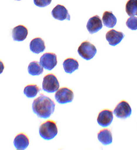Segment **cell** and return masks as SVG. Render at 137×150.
I'll use <instances>...</instances> for the list:
<instances>
[{
  "label": "cell",
  "instance_id": "1",
  "mask_svg": "<svg viewBox=\"0 0 137 150\" xmlns=\"http://www.w3.org/2000/svg\"><path fill=\"white\" fill-rule=\"evenodd\" d=\"M55 105L54 101L50 98L41 94L33 101L32 108L38 117L46 119L50 118L54 113Z\"/></svg>",
  "mask_w": 137,
  "mask_h": 150
},
{
  "label": "cell",
  "instance_id": "2",
  "mask_svg": "<svg viewBox=\"0 0 137 150\" xmlns=\"http://www.w3.org/2000/svg\"><path fill=\"white\" fill-rule=\"evenodd\" d=\"M58 128L55 122L48 120L43 123L39 128V133L42 138L46 140H50L58 134Z\"/></svg>",
  "mask_w": 137,
  "mask_h": 150
},
{
  "label": "cell",
  "instance_id": "3",
  "mask_svg": "<svg viewBox=\"0 0 137 150\" xmlns=\"http://www.w3.org/2000/svg\"><path fill=\"white\" fill-rule=\"evenodd\" d=\"M59 88L58 80L54 74H50L44 77L42 82V89L45 92L52 93L57 92Z\"/></svg>",
  "mask_w": 137,
  "mask_h": 150
},
{
  "label": "cell",
  "instance_id": "4",
  "mask_svg": "<svg viewBox=\"0 0 137 150\" xmlns=\"http://www.w3.org/2000/svg\"><path fill=\"white\" fill-rule=\"evenodd\" d=\"M97 52L96 47L88 41L82 42L77 50L80 56L86 60H89L93 58Z\"/></svg>",
  "mask_w": 137,
  "mask_h": 150
},
{
  "label": "cell",
  "instance_id": "5",
  "mask_svg": "<svg viewBox=\"0 0 137 150\" xmlns=\"http://www.w3.org/2000/svg\"><path fill=\"white\" fill-rule=\"evenodd\" d=\"M74 98V94L72 91L67 87H63L59 89L55 94V100L58 103L61 104L72 102Z\"/></svg>",
  "mask_w": 137,
  "mask_h": 150
},
{
  "label": "cell",
  "instance_id": "6",
  "mask_svg": "<svg viewBox=\"0 0 137 150\" xmlns=\"http://www.w3.org/2000/svg\"><path fill=\"white\" fill-rule=\"evenodd\" d=\"M113 113L119 118L126 119L131 115L132 108L127 101L122 100L117 104Z\"/></svg>",
  "mask_w": 137,
  "mask_h": 150
},
{
  "label": "cell",
  "instance_id": "7",
  "mask_svg": "<svg viewBox=\"0 0 137 150\" xmlns=\"http://www.w3.org/2000/svg\"><path fill=\"white\" fill-rule=\"evenodd\" d=\"M57 55L53 53H46L42 55L40 59V63L42 66L49 71L53 70L57 65Z\"/></svg>",
  "mask_w": 137,
  "mask_h": 150
},
{
  "label": "cell",
  "instance_id": "8",
  "mask_svg": "<svg viewBox=\"0 0 137 150\" xmlns=\"http://www.w3.org/2000/svg\"><path fill=\"white\" fill-rule=\"evenodd\" d=\"M52 16L54 19L62 21L64 20L70 21V16L69 14L67 9L62 5H57L52 10Z\"/></svg>",
  "mask_w": 137,
  "mask_h": 150
},
{
  "label": "cell",
  "instance_id": "9",
  "mask_svg": "<svg viewBox=\"0 0 137 150\" xmlns=\"http://www.w3.org/2000/svg\"><path fill=\"white\" fill-rule=\"evenodd\" d=\"M113 120V112L111 110L105 109L100 112L97 118L98 123L103 127L110 125Z\"/></svg>",
  "mask_w": 137,
  "mask_h": 150
},
{
  "label": "cell",
  "instance_id": "10",
  "mask_svg": "<svg viewBox=\"0 0 137 150\" xmlns=\"http://www.w3.org/2000/svg\"><path fill=\"white\" fill-rule=\"evenodd\" d=\"M125 37L124 33L112 29L109 31L106 34V39L110 45L115 46L119 44Z\"/></svg>",
  "mask_w": 137,
  "mask_h": 150
},
{
  "label": "cell",
  "instance_id": "11",
  "mask_svg": "<svg viewBox=\"0 0 137 150\" xmlns=\"http://www.w3.org/2000/svg\"><path fill=\"white\" fill-rule=\"evenodd\" d=\"M103 28L102 21L98 16L96 15L91 18L88 21L87 29L91 34L96 33Z\"/></svg>",
  "mask_w": 137,
  "mask_h": 150
},
{
  "label": "cell",
  "instance_id": "12",
  "mask_svg": "<svg viewBox=\"0 0 137 150\" xmlns=\"http://www.w3.org/2000/svg\"><path fill=\"white\" fill-rule=\"evenodd\" d=\"M12 35L14 41H23L28 36V30L24 25H18L13 29Z\"/></svg>",
  "mask_w": 137,
  "mask_h": 150
},
{
  "label": "cell",
  "instance_id": "13",
  "mask_svg": "<svg viewBox=\"0 0 137 150\" xmlns=\"http://www.w3.org/2000/svg\"><path fill=\"white\" fill-rule=\"evenodd\" d=\"M13 144L17 150H25L29 145V139L24 133L19 134L14 139Z\"/></svg>",
  "mask_w": 137,
  "mask_h": 150
},
{
  "label": "cell",
  "instance_id": "14",
  "mask_svg": "<svg viewBox=\"0 0 137 150\" xmlns=\"http://www.w3.org/2000/svg\"><path fill=\"white\" fill-rule=\"evenodd\" d=\"M45 49V43L41 38H35L30 42V50L35 54H38L42 53Z\"/></svg>",
  "mask_w": 137,
  "mask_h": 150
},
{
  "label": "cell",
  "instance_id": "15",
  "mask_svg": "<svg viewBox=\"0 0 137 150\" xmlns=\"http://www.w3.org/2000/svg\"><path fill=\"white\" fill-rule=\"evenodd\" d=\"M64 69L67 74H71L74 71L78 70L79 64L77 60L73 58H67L62 64Z\"/></svg>",
  "mask_w": 137,
  "mask_h": 150
},
{
  "label": "cell",
  "instance_id": "16",
  "mask_svg": "<svg viewBox=\"0 0 137 150\" xmlns=\"http://www.w3.org/2000/svg\"><path fill=\"white\" fill-rule=\"evenodd\" d=\"M98 139L104 145L111 144L112 142V134L111 131L108 129L101 130L98 134Z\"/></svg>",
  "mask_w": 137,
  "mask_h": 150
},
{
  "label": "cell",
  "instance_id": "17",
  "mask_svg": "<svg viewBox=\"0 0 137 150\" xmlns=\"http://www.w3.org/2000/svg\"><path fill=\"white\" fill-rule=\"evenodd\" d=\"M102 20L104 26L109 28H114L116 24V18L113 14L112 12H104Z\"/></svg>",
  "mask_w": 137,
  "mask_h": 150
},
{
  "label": "cell",
  "instance_id": "18",
  "mask_svg": "<svg viewBox=\"0 0 137 150\" xmlns=\"http://www.w3.org/2000/svg\"><path fill=\"white\" fill-rule=\"evenodd\" d=\"M43 72V67L40 63L33 61L30 63L28 67V72L32 76L41 75Z\"/></svg>",
  "mask_w": 137,
  "mask_h": 150
},
{
  "label": "cell",
  "instance_id": "19",
  "mask_svg": "<svg viewBox=\"0 0 137 150\" xmlns=\"http://www.w3.org/2000/svg\"><path fill=\"white\" fill-rule=\"evenodd\" d=\"M126 12L130 17L137 16V0H128L126 4Z\"/></svg>",
  "mask_w": 137,
  "mask_h": 150
},
{
  "label": "cell",
  "instance_id": "20",
  "mask_svg": "<svg viewBox=\"0 0 137 150\" xmlns=\"http://www.w3.org/2000/svg\"><path fill=\"white\" fill-rule=\"evenodd\" d=\"M40 91V89L36 84H30L25 87L24 90V94L26 97L32 98L37 96L38 93Z\"/></svg>",
  "mask_w": 137,
  "mask_h": 150
},
{
  "label": "cell",
  "instance_id": "21",
  "mask_svg": "<svg viewBox=\"0 0 137 150\" xmlns=\"http://www.w3.org/2000/svg\"><path fill=\"white\" fill-rule=\"evenodd\" d=\"M126 25L129 29L132 30H137V17H131L129 18L126 21Z\"/></svg>",
  "mask_w": 137,
  "mask_h": 150
},
{
  "label": "cell",
  "instance_id": "22",
  "mask_svg": "<svg viewBox=\"0 0 137 150\" xmlns=\"http://www.w3.org/2000/svg\"><path fill=\"white\" fill-rule=\"evenodd\" d=\"M52 0H33V3L39 7H45L51 4Z\"/></svg>",
  "mask_w": 137,
  "mask_h": 150
},
{
  "label": "cell",
  "instance_id": "23",
  "mask_svg": "<svg viewBox=\"0 0 137 150\" xmlns=\"http://www.w3.org/2000/svg\"><path fill=\"white\" fill-rule=\"evenodd\" d=\"M16 1H21V0H16Z\"/></svg>",
  "mask_w": 137,
  "mask_h": 150
}]
</instances>
